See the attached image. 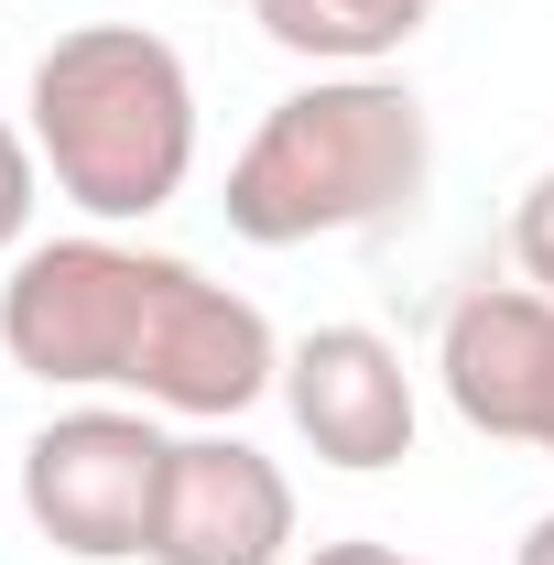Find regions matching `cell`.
Here are the masks:
<instances>
[{
	"label": "cell",
	"instance_id": "1",
	"mask_svg": "<svg viewBox=\"0 0 554 565\" xmlns=\"http://www.w3.org/2000/svg\"><path fill=\"white\" fill-rule=\"evenodd\" d=\"M435 185V120L392 66H338L262 109V131L228 163V239L251 250H305V239H359L424 207Z\"/></svg>",
	"mask_w": 554,
	"mask_h": 565
},
{
	"label": "cell",
	"instance_id": "2",
	"mask_svg": "<svg viewBox=\"0 0 554 565\" xmlns=\"http://www.w3.org/2000/svg\"><path fill=\"white\" fill-rule=\"evenodd\" d=\"M22 131L87 228H141L196 174V76L152 22H76L22 76Z\"/></svg>",
	"mask_w": 554,
	"mask_h": 565
},
{
	"label": "cell",
	"instance_id": "3",
	"mask_svg": "<svg viewBox=\"0 0 554 565\" xmlns=\"http://www.w3.org/2000/svg\"><path fill=\"white\" fill-rule=\"evenodd\" d=\"M163 282H174V250H141L120 228L33 239L0 273V359L44 392H131V359Z\"/></svg>",
	"mask_w": 554,
	"mask_h": 565
},
{
	"label": "cell",
	"instance_id": "4",
	"mask_svg": "<svg viewBox=\"0 0 554 565\" xmlns=\"http://www.w3.org/2000/svg\"><path fill=\"white\" fill-rule=\"evenodd\" d=\"M163 468H174V435L152 424V403H76L22 435V522L87 565L152 555Z\"/></svg>",
	"mask_w": 554,
	"mask_h": 565
},
{
	"label": "cell",
	"instance_id": "5",
	"mask_svg": "<svg viewBox=\"0 0 554 565\" xmlns=\"http://www.w3.org/2000/svg\"><path fill=\"white\" fill-rule=\"evenodd\" d=\"M435 381L468 435L554 457V294L533 282H468L435 327Z\"/></svg>",
	"mask_w": 554,
	"mask_h": 565
},
{
	"label": "cell",
	"instance_id": "6",
	"mask_svg": "<svg viewBox=\"0 0 554 565\" xmlns=\"http://www.w3.org/2000/svg\"><path fill=\"white\" fill-rule=\"evenodd\" d=\"M141 565H294V479L251 435H228V424L174 435Z\"/></svg>",
	"mask_w": 554,
	"mask_h": 565
},
{
	"label": "cell",
	"instance_id": "7",
	"mask_svg": "<svg viewBox=\"0 0 554 565\" xmlns=\"http://www.w3.org/2000/svg\"><path fill=\"white\" fill-rule=\"evenodd\" d=\"M283 414L327 468L381 479L414 457V370L381 327H305L283 349Z\"/></svg>",
	"mask_w": 554,
	"mask_h": 565
},
{
	"label": "cell",
	"instance_id": "8",
	"mask_svg": "<svg viewBox=\"0 0 554 565\" xmlns=\"http://www.w3.org/2000/svg\"><path fill=\"white\" fill-rule=\"evenodd\" d=\"M251 22L316 76H338V66H392L435 22V0H251Z\"/></svg>",
	"mask_w": 554,
	"mask_h": 565
},
{
	"label": "cell",
	"instance_id": "9",
	"mask_svg": "<svg viewBox=\"0 0 554 565\" xmlns=\"http://www.w3.org/2000/svg\"><path fill=\"white\" fill-rule=\"evenodd\" d=\"M33 207H44V152L22 120H0V273L33 250Z\"/></svg>",
	"mask_w": 554,
	"mask_h": 565
},
{
	"label": "cell",
	"instance_id": "10",
	"mask_svg": "<svg viewBox=\"0 0 554 565\" xmlns=\"http://www.w3.org/2000/svg\"><path fill=\"white\" fill-rule=\"evenodd\" d=\"M511 273L533 282V294H554V163L522 185V207H511Z\"/></svg>",
	"mask_w": 554,
	"mask_h": 565
},
{
	"label": "cell",
	"instance_id": "11",
	"mask_svg": "<svg viewBox=\"0 0 554 565\" xmlns=\"http://www.w3.org/2000/svg\"><path fill=\"white\" fill-rule=\"evenodd\" d=\"M305 565H435V555H403V544H370V533H348V544H316Z\"/></svg>",
	"mask_w": 554,
	"mask_h": 565
},
{
	"label": "cell",
	"instance_id": "12",
	"mask_svg": "<svg viewBox=\"0 0 554 565\" xmlns=\"http://www.w3.org/2000/svg\"><path fill=\"white\" fill-rule=\"evenodd\" d=\"M511 565H554V511L533 522V533H522V555H511Z\"/></svg>",
	"mask_w": 554,
	"mask_h": 565
}]
</instances>
